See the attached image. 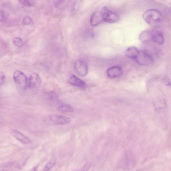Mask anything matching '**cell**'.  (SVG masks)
Segmentation results:
<instances>
[{"label":"cell","mask_w":171,"mask_h":171,"mask_svg":"<svg viewBox=\"0 0 171 171\" xmlns=\"http://www.w3.org/2000/svg\"><path fill=\"white\" fill-rule=\"evenodd\" d=\"M41 83L40 76L36 73H32L29 76L28 82V86L31 88L39 87Z\"/></svg>","instance_id":"obj_8"},{"label":"cell","mask_w":171,"mask_h":171,"mask_svg":"<svg viewBox=\"0 0 171 171\" xmlns=\"http://www.w3.org/2000/svg\"><path fill=\"white\" fill-rule=\"evenodd\" d=\"M13 42L14 45L17 46H22L23 44L22 40L20 38L16 37L14 38Z\"/></svg>","instance_id":"obj_18"},{"label":"cell","mask_w":171,"mask_h":171,"mask_svg":"<svg viewBox=\"0 0 171 171\" xmlns=\"http://www.w3.org/2000/svg\"><path fill=\"white\" fill-rule=\"evenodd\" d=\"M143 17L148 24L154 25L161 21L162 16L160 11L152 9L146 11L143 14Z\"/></svg>","instance_id":"obj_1"},{"label":"cell","mask_w":171,"mask_h":171,"mask_svg":"<svg viewBox=\"0 0 171 171\" xmlns=\"http://www.w3.org/2000/svg\"><path fill=\"white\" fill-rule=\"evenodd\" d=\"M134 60L141 66L148 65L153 62V59L151 56L140 50Z\"/></svg>","instance_id":"obj_4"},{"label":"cell","mask_w":171,"mask_h":171,"mask_svg":"<svg viewBox=\"0 0 171 171\" xmlns=\"http://www.w3.org/2000/svg\"><path fill=\"white\" fill-rule=\"evenodd\" d=\"M5 18V15L3 11L0 10V22L3 21Z\"/></svg>","instance_id":"obj_24"},{"label":"cell","mask_w":171,"mask_h":171,"mask_svg":"<svg viewBox=\"0 0 171 171\" xmlns=\"http://www.w3.org/2000/svg\"><path fill=\"white\" fill-rule=\"evenodd\" d=\"M5 80V75L4 73L0 70V86L4 84Z\"/></svg>","instance_id":"obj_21"},{"label":"cell","mask_w":171,"mask_h":171,"mask_svg":"<svg viewBox=\"0 0 171 171\" xmlns=\"http://www.w3.org/2000/svg\"><path fill=\"white\" fill-rule=\"evenodd\" d=\"M76 0H69L68 2V8L70 13H74L75 10Z\"/></svg>","instance_id":"obj_17"},{"label":"cell","mask_w":171,"mask_h":171,"mask_svg":"<svg viewBox=\"0 0 171 171\" xmlns=\"http://www.w3.org/2000/svg\"><path fill=\"white\" fill-rule=\"evenodd\" d=\"M103 21L108 23H114L117 22L119 17L117 14L111 11L106 7L103 8L100 12Z\"/></svg>","instance_id":"obj_3"},{"label":"cell","mask_w":171,"mask_h":171,"mask_svg":"<svg viewBox=\"0 0 171 171\" xmlns=\"http://www.w3.org/2000/svg\"><path fill=\"white\" fill-rule=\"evenodd\" d=\"M69 83L79 88L84 89L86 87V84L80 79L74 75L70 76L68 79Z\"/></svg>","instance_id":"obj_9"},{"label":"cell","mask_w":171,"mask_h":171,"mask_svg":"<svg viewBox=\"0 0 171 171\" xmlns=\"http://www.w3.org/2000/svg\"><path fill=\"white\" fill-rule=\"evenodd\" d=\"M57 159L55 157H53L45 165L44 168V170L48 171L54 166L56 162Z\"/></svg>","instance_id":"obj_16"},{"label":"cell","mask_w":171,"mask_h":171,"mask_svg":"<svg viewBox=\"0 0 171 171\" xmlns=\"http://www.w3.org/2000/svg\"><path fill=\"white\" fill-rule=\"evenodd\" d=\"M18 1L22 4L27 6H32V4L29 0H18Z\"/></svg>","instance_id":"obj_22"},{"label":"cell","mask_w":171,"mask_h":171,"mask_svg":"<svg viewBox=\"0 0 171 171\" xmlns=\"http://www.w3.org/2000/svg\"><path fill=\"white\" fill-rule=\"evenodd\" d=\"M48 99L51 101H56L58 99V95L55 93H51L49 95Z\"/></svg>","instance_id":"obj_19"},{"label":"cell","mask_w":171,"mask_h":171,"mask_svg":"<svg viewBox=\"0 0 171 171\" xmlns=\"http://www.w3.org/2000/svg\"><path fill=\"white\" fill-rule=\"evenodd\" d=\"M64 1V0H57V2L55 3V6H58L62 3Z\"/></svg>","instance_id":"obj_25"},{"label":"cell","mask_w":171,"mask_h":171,"mask_svg":"<svg viewBox=\"0 0 171 171\" xmlns=\"http://www.w3.org/2000/svg\"><path fill=\"white\" fill-rule=\"evenodd\" d=\"M152 40L159 45H163L164 42V35L160 31H152Z\"/></svg>","instance_id":"obj_10"},{"label":"cell","mask_w":171,"mask_h":171,"mask_svg":"<svg viewBox=\"0 0 171 171\" xmlns=\"http://www.w3.org/2000/svg\"><path fill=\"white\" fill-rule=\"evenodd\" d=\"M103 21L100 12L96 11L91 15L90 22V24L92 26H95Z\"/></svg>","instance_id":"obj_11"},{"label":"cell","mask_w":171,"mask_h":171,"mask_svg":"<svg viewBox=\"0 0 171 171\" xmlns=\"http://www.w3.org/2000/svg\"><path fill=\"white\" fill-rule=\"evenodd\" d=\"M32 22V20L30 16H26L24 17L23 20V23L25 25L30 24Z\"/></svg>","instance_id":"obj_20"},{"label":"cell","mask_w":171,"mask_h":171,"mask_svg":"<svg viewBox=\"0 0 171 171\" xmlns=\"http://www.w3.org/2000/svg\"><path fill=\"white\" fill-rule=\"evenodd\" d=\"M140 40L141 42H146L152 40V31H144L141 34Z\"/></svg>","instance_id":"obj_14"},{"label":"cell","mask_w":171,"mask_h":171,"mask_svg":"<svg viewBox=\"0 0 171 171\" xmlns=\"http://www.w3.org/2000/svg\"><path fill=\"white\" fill-rule=\"evenodd\" d=\"M107 73L109 78L115 79L122 76L123 71L121 67L119 66H114L109 68L107 70Z\"/></svg>","instance_id":"obj_7"},{"label":"cell","mask_w":171,"mask_h":171,"mask_svg":"<svg viewBox=\"0 0 171 171\" xmlns=\"http://www.w3.org/2000/svg\"><path fill=\"white\" fill-rule=\"evenodd\" d=\"M58 110L65 112H70L74 111V109L71 106L65 104L60 105L58 107Z\"/></svg>","instance_id":"obj_15"},{"label":"cell","mask_w":171,"mask_h":171,"mask_svg":"<svg viewBox=\"0 0 171 171\" xmlns=\"http://www.w3.org/2000/svg\"><path fill=\"white\" fill-rule=\"evenodd\" d=\"M11 134L17 140L23 144H27L31 142L29 138L18 131L13 130L11 131Z\"/></svg>","instance_id":"obj_12"},{"label":"cell","mask_w":171,"mask_h":171,"mask_svg":"<svg viewBox=\"0 0 171 171\" xmlns=\"http://www.w3.org/2000/svg\"><path fill=\"white\" fill-rule=\"evenodd\" d=\"M13 79L15 83L19 87L23 89H27L28 80L24 73L20 70H16L14 74Z\"/></svg>","instance_id":"obj_2"},{"label":"cell","mask_w":171,"mask_h":171,"mask_svg":"<svg viewBox=\"0 0 171 171\" xmlns=\"http://www.w3.org/2000/svg\"><path fill=\"white\" fill-rule=\"evenodd\" d=\"M91 163L90 162H88V163H87L84 166L82 167V171H87L89 170L91 166Z\"/></svg>","instance_id":"obj_23"},{"label":"cell","mask_w":171,"mask_h":171,"mask_svg":"<svg viewBox=\"0 0 171 171\" xmlns=\"http://www.w3.org/2000/svg\"><path fill=\"white\" fill-rule=\"evenodd\" d=\"M74 67L76 72L79 75L84 76L87 74V64L85 61L81 60L76 61L74 63Z\"/></svg>","instance_id":"obj_5"},{"label":"cell","mask_w":171,"mask_h":171,"mask_svg":"<svg viewBox=\"0 0 171 171\" xmlns=\"http://www.w3.org/2000/svg\"><path fill=\"white\" fill-rule=\"evenodd\" d=\"M48 120L50 123L58 125L67 124L71 122V119L69 118L58 115L49 116Z\"/></svg>","instance_id":"obj_6"},{"label":"cell","mask_w":171,"mask_h":171,"mask_svg":"<svg viewBox=\"0 0 171 171\" xmlns=\"http://www.w3.org/2000/svg\"><path fill=\"white\" fill-rule=\"evenodd\" d=\"M139 50L136 47H130L126 50L125 55L127 57L134 60Z\"/></svg>","instance_id":"obj_13"}]
</instances>
